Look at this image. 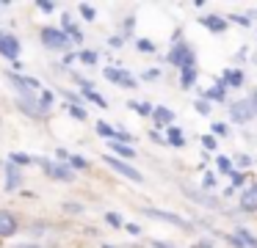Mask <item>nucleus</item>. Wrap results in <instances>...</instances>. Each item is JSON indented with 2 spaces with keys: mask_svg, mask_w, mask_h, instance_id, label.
<instances>
[{
  "mask_svg": "<svg viewBox=\"0 0 257 248\" xmlns=\"http://www.w3.org/2000/svg\"><path fill=\"white\" fill-rule=\"evenodd\" d=\"M229 116H232L238 124L251 121L257 116V94H249V97H243L240 102H235L232 108H229Z\"/></svg>",
  "mask_w": 257,
  "mask_h": 248,
  "instance_id": "1",
  "label": "nucleus"
},
{
  "mask_svg": "<svg viewBox=\"0 0 257 248\" xmlns=\"http://www.w3.org/2000/svg\"><path fill=\"white\" fill-rule=\"evenodd\" d=\"M42 42L50 50H67L69 47V36L64 31H56V28H45L42 31Z\"/></svg>",
  "mask_w": 257,
  "mask_h": 248,
  "instance_id": "2",
  "label": "nucleus"
},
{
  "mask_svg": "<svg viewBox=\"0 0 257 248\" xmlns=\"http://www.w3.org/2000/svg\"><path fill=\"white\" fill-rule=\"evenodd\" d=\"M169 64L180 66V69H191V66H194V53H191L183 42H177V47L172 50V55H169Z\"/></svg>",
  "mask_w": 257,
  "mask_h": 248,
  "instance_id": "3",
  "label": "nucleus"
},
{
  "mask_svg": "<svg viewBox=\"0 0 257 248\" xmlns=\"http://www.w3.org/2000/svg\"><path fill=\"white\" fill-rule=\"evenodd\" d=\"M102 160H105V163L111 165L113 171H119L122 176H127V179H133V182H141V179H144V176H141L139 171L133 168V165H127V163H124V160H119V157H111V154H105Z\"/></svg>",
  "mask_w": 257,
  "mask_h": 248,
  "instance_id": "4",
  "label": "nucleus"
},
{
  "mask_svg": "<svg viewBox=\"0 0 257 248\" xmlns=\"http://www.w3.org/2000/svg\"><path fill=\"white\" fill-rule=\"evenodd\" d=\"M0 55H6V58L17 61L20 55V42L14 36H9V33H0Z\"/></svg>",
  "mask_w": 257,
  "mask_h": 248,
  "instance_id": "5",
  "label": "nucleus"
},
{
  "mask_svg": "<svg viewBox=\"0 0 257 248\" xmlns=\"http://www.w3.org/2000/svg\"><path fill=\"white\" fill-rule=\"evenodd\" d=\"M17 218H14V212H9V209H0V237H12L17 234Z\"/></svg>",
  "mask_w": 257,
  "mask_h": 248,
  "instance_id": "6",
  "label": "nucleus"
},
{
  "mask_svg": "<svg viewBox=\"0 0 257 248\" xmlns=\"http://www.w3.org/2000/svg\"><path fill=\"white\" fill-rule=\"evenodd\" d=\"M42 165L50 171L53 179H61V182H72V179H75L72 168H67V165H58V163H42Z\"/></svg>",
  "mask_w": 257,
  "mask_h": 248,
  "instance_id": "7",
  "label": "nucleus"
},
{
  "mask_svg": "<svg viewBox=\"0 0 257 248\" xmlns=\"http://www.w3.org/2000/svg\"><path fill=\"white\" fill-rule=\"evenodd\" d=\"M105 77L111 83H116V86H122V88H133L136 86V80L127 75V72H122V69H105Z\"/></svg>",
  "mask_w": 257,
  "mask_h": 248,
  "instance_id": "8",
  "label": "nucleus"
},
{
  "mask_svg": "<svg viewBox=\"0 0 257 248\" xmlns=\"http://www.w3.org/2000/svg\"><path fill=\"white\" fill-rule=\"evenodd\" d=\"M147 215H150V218H161V220H166V223H172V226H180V229H188V223H185L180 215H174V212H163V209H147Z\"/></svg>",
  "mask_w": 257,
  "mask_h": 248,
  "instance_id": "9",
  "label": "nucleus"
},
{
  "mask_svg": "<svg viewBox=\"0 0 257 248\" xmlns=\"http://www.w3.org/2000/svg\"><path fill=\"white\" fill-rule=\"evenodd\" d=\"M202 25H205L207 28V31H213V33H224V31H227V22H224L221 20V17H202Z\"/></svg>",
  "mask_w": 257,
  "mask_h": 248,
  "instance_id": "10",
  "label": "nucleus"
},
{
  "mask_svg": "<svg viewBox=\"0 0 257 248\" xmlns=\"http://www.w3.org/2000/svg\"><path fill=\"white\" fill-rule=\"evenodd\" d=\"M111 152H116L119 154V160H124V157H133V146H127V143H119V141H111Z\"/></svg>",
  "mask_w": 257,
  "mask_h": 248,
  "instance_id": "11",
  "label": "nucleus"
},
{
  "mask_svg": "<svg viewBox=\"0 0 257 248\" xmlns=\"http://www.w3.org/2000/svg\"><path fill=\"white\" fill-rule=\"evenodd\" d=\"M240 207L243 209H249V212H254L257 209V193H243V196H240Z\"/></svg>",
  "mask_w": 257,
  "mask_h": 248,
  "instance_id": "12",
  "label": "nucleus"
},
{
  "mask_svg": "<svg viewBox=\"0 0 257 248\" xmlns=\"http://www.w3.org/2000/svg\"><path fill=\"white\" fill-rule=\"evenodd\" d=\"M97 132H100L102 138H108V141H116V130H113L108 121H97Z\"/></svg>",
  "mask_w": 257,
  "mask_h": 248,
  "instance_id": "13",
  "label": "nucleus"
},
{
  "mask_svg": "<svg viewBox=\"0 0 257 248\" xmlns=\"http://www.w3.org/2000/svg\"><path fill=\"white\" fill-rule=\"evenodd\" d=\"M166 141L172 143V146H183V143H185V138H183V132H180L177 127H169V135H166Z\"/></svg>",
  "mask_w": 257,
  "mask_h": 248,
  "instance_id": "14",
  "label": "nucleus"
},
{
  "mask_svg": "<svg viewBox=\"0 0 257 248\" xmlns=\"http://www.w3.org/2000/svg\"><path fill=\"white\" fill-rule=\"evenodd\" d=\"M235 237H238V240L243 242V245H249V248H257V237H254V234H249L246 229H238V234H235Z\"/></svg>",
  "mask_w": 257,
  "mask_h": 248,
  "instance_id": "15",
  "label": "nucleus"
},
{
  "mask_svg": "<svg viewBox=\"0 0 257 248\" xmlns=\"http://www.w3.org/2000/svg\"><path fill=\"white\" fill-rule=\"evenodd\" d=\"M64 33H67V36H72L75 42H80V39H83V36H80V31H78V28H75L72 22H69V17H64Z\"/></svg>",
  "mask_w": 257,
  "mask_h": 248,
  "instance_id": "16",
  "label": "nucleus"
},
{
  "mask_svg": "<svg viewBox=\"0 0 257 248\" xmlns=\"http://www.w3.org/2000/svg\"><path fill=\"white\" fill-rule=\"evenodd\" d=\"M152 113H155V121H161V124H169V121H172V110L169 108H155Z\"/></svg>",
  "mask_w": 257,
  "mask_h": 248,
  "instance_id": "17",
  "label": "nucleus"
},
{
  "mask_svg": "<svg viewBox=\"0 0 257 248\" xmlns=\"http://www.w3.org/2000/svg\"><path fill=\"white\" fill-rule=\"evenodd\" d=\"M224 80H227L232 88H238L240 83H243V75H240V72H227V75H224Z\"/></svg>",
  "mask_w": 257,
  "mask_h": 248,
  "instance_id": "18",
  "label": "nucleus"
},
{
  "mask_svg": "<svg viewBox=\"0 0 257 248\" xmlns=\"http://www.w3.org/2000/svg\"><path fill=\"white\" fill-rule=\"evenodd\" d=\"M196 80V69L191 66V69H183V88H191V83Z\"/></svg>",
  "mask_w": 257,
  "mask_h": 248,
  "instance_id": "19",
  "label": "nucleus"
},
{
  "mask_svg": "<svg viewBox=\"0 0 257 248\" xmlns=\"http://www.w3.org/2000/svg\"><path fill=\"white\" fill-rule=\"evenodd\" d=\"M130 108H136L139 116H150L152 113V105H147V102H130Z\"/></svg>",
  "mask_w": 257,
  "mask_h": 248,
  "instance_id": "20",
  "label": "nucleus"
},
{
  "mask_svg": "<svg viewBox=\"0 0 257 248\" xmlns=\"http://www.w3.org/2000/svg\"><path fill=\"white\" fill-rule=\"evenodd\" d=\"M17 182H20V174H17V168H9V179H6V187L12 190V187H17Z\"/></svg>",
  "mask_w": 257,
  "mask_h": 248,
  "instance_id": "21",
  "label": "nucleus"
},
{
  "mask_svg": "<svg viewBox=\"0 0 257 248\" xmlns=\"http://www.w3.org/2000/svg\"><path fill=\"white\" fill-rule=\"evenodd\" d=\"M105 220L113 226V229H119V226H122V215H119V212H108V215H105Z\"/></svg>",
  "mask_w": 257,
  "mask_h": 248,
  "instance_id": "22",
  "label": "nucleus"
},
{
  "mask_svg": "<svg viewBox=\"0 0 257 248\" xmlns=\"http://www.w3.org/2000/svg\"><path fill=\"white\" fill-rule=\"evenodd\" d=\"M50 105H53V94H50V91H45V94L39 97V108H42V110H47Z\"/></svg>",
  "mask_w": 257,
  "mask_h": 248,
  "instance_id": "23",
  "label": "nucleus"
},
{
  "mask_svg": "<svg viewBox=\"0 0 257 248\" xmlns=\"http://www.w3.org/2000/svg\"><path fill=\"white\" fill-rule=\"evenodd\" d=\"M80 14H83V20H89V22L97 17V14H94V9H91V6H86V3H80Z\"/></svg>",
  "mask_w": 257,
  "mask_h": 248,
  "instance_id": "24",
  "label": "nucleus"
},
{
  "mask_svg": "<svg viewBox=\"0 0 257 248\" xmlns=\"http://www.w3.org/2000/svg\"><path fill=\"white\" fill-rule=\"evenodd\" d=\"M67 110H69V113L75 116V119H80V121L86 119V110H80V108H78V105H75V102H72V105H67Z\"/></svg>",
  "mask_w": 257,
  "mask_h": 248,
  "instance_id": "25",
  "label": "nucleus"
},
{
  "mask_svg": "<svg viewBox=\"0 0 257 248\" xmlns=\"http://www.w3.org/2000/svg\"><path fill=\"white\" fill-rule=\"evenodd\" d=\"M139 50H144V53H155V44H152L150 39H141V42H139Z\"/></svg>",
  "mask_w": 257,
  "mask_h": 248,
  "instance_id": "26",
  "label": "nucleus"
},
{
  "mask_svg": "<svg viewBox=\"0 0 257 248\" xmlns=\"http://www.w3.org/2000/svg\"><path fill=\"white\" fill-rule=\"evenodd\" d=\"M80 61H83V64H94V61H97V53L86 50V53H80Z\"/></svg>",
  "mask_w": 257,
  "mask_h": 248,
  "instance_id": "27",
  "label": "nucleus"
},
{
  "mask_svg": "<svg viewBox=\"0 0 257 248\" xmlns=\"http://www.w3.org/2000/svg\"><path fill=\"white\" fill-rule=\"evenodd\" d=\"M205 97H207V99H224V88H210Z\"/></svg>",
  "mask_w": 257,
  "mask_h": 248,
  "instance_id": "28",
  "label": "nucleus"
},
{
  "mask_svg": "<svg viewBox=\"0 0 257 248\" xmlns=\"http://www.w3.org/2000/svg\"><path fill=\"white\" fill-rule=\"evenodd\" d=\"M196 110H199L202 116H207V113H210V105H207V99H202V102L196 99Z\"/></svg>",
  "mask_w": 257,
  "mask_h": 248,
  "instance_id": "29",
  "label": "nucleus"
},
{
  "mask_svg": "<svg viewBox=\"0 0 257 248\" xmlns=\"http://www.w3.org/2000/svg\"><path fill=\"white\" fill-rule=\"evenodd\" d=\"M69 163H72L75 168H86V165H89V163H86L83 157H75V154H69Z\"/></svg>",
  "mask_w": 257,
  "mask_h": 248,
  "instance_id": "30",
  "label": "nucleus"
},
{
  "mask_svg": "<svg viewBox=\"0 0 257 248\" xmlns=\"http://www.w3.org/2000/svg\"><path fill=\"white\" fill-rule=\"evenodd\" d=\"M210 130H213V135H221V138H224V135H227V132H229V130H227V124H213Z\"/></svg>",
  "mask_w": 257,
  "mask_h": 248,
  "instance_id": "31",
  "label": "nucleus"
},
{
  "mask_svg": "<svg viewBox=\"0 0 257 248\" xmlns=\"http://www.w3.org/2000/svg\"><path fill=\"white\" fill-rule=\"evenodd\" d=\"M229 20L235 22V25H243V28H249L251 22H249V17H229Z\"/></svg>",
  "mask_w": 257,
  "mask_h": 248,
  "instance_id": "32",
  "label": "nucleus"
},
{
  "mask_svg": "<svg viewBox=\"0 0 257 248\" xmlns=\"http://www.w3.org/2000/svg\"><path fill=\"white\" fill-rule=\"evenodd\" d=\"M202 143H205V149H216V138H213V135H205V138H202Z\"/></svg>",
  "mask_w": 257,
  "mask_h": 248,
  "instance_id": "33",
  "label": "nucleus"
},
{
  "mask_svg": "<svg viewBox=\"0 0 257 248\" xmlns=\"http://www.w3.org/2000/svg\"><path fill=\"white\" fill-rule=\"evenodd\" d=\"M218 168H221V171H227V174L232 171V168H229V160H227V157H218Z\"/></svg>",
  "mask_w": 257,
  "mask_h": 248,
  "instance_id": "34",
  "label": "nucleus"
},
{
  "mask_svg": "<svg viewBox=\"0 0 257 248\" xmlns=\"http://www.w3.org/2000/svg\"><path fill=\"white\" fill-rule=\"evenodd\" d=\"M36 6H39L42 11H53V3H50V0H39Z\"/></svg>",
  "mask_w": 257,
  "mask_h": 248,
  "instance_id": "35",
  "label": "nucleus"
},
{
  "mask_svg": "<svg viewBox=\"0 0 257 248\" xmlns=\"http://www.w3.org/2000/svg\"><path fill=\"white\" fill-rule=\"evenodd\" d=\"M14 163H31V157H25V154H14Z\"/></svg>",
  "mask_w": 257,
  "mask_h": 248,
  "instance_id": "36",
  "label": "nucleus"
},
{
  "mask_svg": "<svg viewBox=\"0 0 257 248\" xmlns=\"http://www.w3.org/2000/svg\"><path fill=\"white\" fill-rule=\"evenodd\" d=\"M229 174H232V182H235V185H240V182H243V176H240L238 171H229Z\"/></svg>",
  "mask_w": 257,
  "mask_h": 248,
  "instance_id": "37",
  "label": "nucleus"
},
{
  "mask_svg": "<svg viewBox=\"0 0 257 248\" xmlns=\"http://www.w3.org/2000/svg\"><path fill=\"white\" fill-rule=\"evenodd\" d=\"M152 245H155V248H174V245H169V242H161V240H155Z\"/></svg>",
  "mask_w": 257,
  "mask_h": 248,
  "instance_id": "38",
  "label": "nucleus"
},
{
  "mask_svg": "<svg viewBox=\"0 0 257 248\" xmlns=\"http://www.w3.org/2000/svg\"><path fill=\"white\" fill-rule=\"evenodd\" d=\"M105 248H111V245H105Z\"/></svg>",
  "mask_w": 257,
  "mask_h": 248,
  "instance_id": "39",
  "label": "nucleus"
},
{
  "mask_svg": "<svg viewBox=\"0 0 257 248\" xmlns=\"http://www.w3.org/2000/svg\"><path fill=\"white\" fill-rule=\"evenodd\" d=\"M20 248H23V245H20Z\"/></svg>",
  "mask_w": 257,
  "mask_h": 248,
  "instance_id": "40",
  "label": "nucleus"
}]
</instances>
